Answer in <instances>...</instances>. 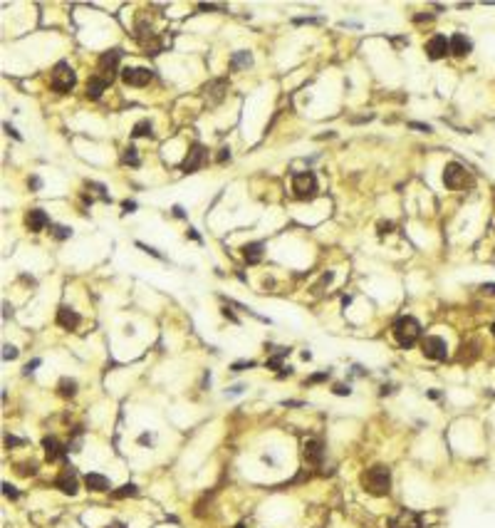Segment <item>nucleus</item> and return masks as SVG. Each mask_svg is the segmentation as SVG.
Listing matches in <instances>:
<instances>
[{"instance_id":"9","label":"nucleus","mask_w":495,"mask_h":528,"mask_svg":"<svg viewBox=\"0 0 495 528\" xmlns=\"http://www.w3.org/2000/svg\"><path fill=\"white\" fill-rule=\"evenodd\" d=\"M443 184H446L448 189H458V186H463V184H466V169H463L458 161L446 164V169H443Z\"/></svg>"},{"instance_id":"24","label":"nucleus","mask_w":495,"mask_h":528,"mask_svg":"<svg viewBox=\"0 0 495 528\" xmlns=\"http://www.w3.org/2000/svg\"><path fill=\"white\" fill-rule=\"evenodd\" d=\"M139 489L134 486V484H124L121 489H117V491H112V499H124V496H134Z\"/></svg>"},{"instance_id":"22","label":"nucleus","mask_w":495,"mask_h":528,"mask_svg":"<svg viewBox=\"0 0 495 528\" xmlns=\"http://www.w3.org/2000/svg\"><path fill=\"white\" fill-rule=\"evenodd\" d=\"M57 389H59V394H62V397H75V392H77V382L64 377V380H59Z\"/></svg>"},{"instance_id":"18","label":"nucleus","mask_w":495,"mask_h":528,"mask_svg":"<svg viewBox=\"0 0 495 528\" xmlns=\"http://www.w3.org/2000/svg\"><path fill=\"white\" fill-rule=\"evenodd\" d=\"M85 484H87L89 491H94V494L109 491V479L102 476V474H87V476H85Z\"/></svg>"},{"instance_id":"36","label":"nucleus","mask_w":495,"mask_h":528,"mask_svg":"<svg viewBox=\"0 0 495 528\" xmlns=\"http://www.w3.org/2000/svg\"><path fill=\"white\" fill-rule=\"evenodd\" d=\"M226 159H231V151H228V149H221V154H218V161H226Z\"/></svg>"},{"instance_id":"17","label":"nucleus","mask_w":495,"mask_h":528,"mask_svg":"<svg viewBox=\"0 0 495 528\" xmlns=\"http://www.w3.org/2000/svg\"><path fill=\"white\" fill-rule=\"evenodd\" d=\"M109 85H112V82H109V80H104L102 75H92V77H89V82H87V97H89V99H99V97H102V92L109 87Z\"/></svg>"},{"instance_id":"13","label":"nucleus","mask_w":495,"mask_h":528,"mask_svg":"<svg viewBox=\"0 0 495 528\" xmlns=\"http://www.w3.org/2000/svg\"><path fill=\"white\" fill-rule=\"evenodd\" d=\"M47 223H50V218H47V213L40 211V208H32V211H28V216H25V226H28V231H32V233L45 231Z\"/></svg>"},{"instance_id":"42","label":"nucleus","mask_w":495,"mask_h":528,"mask_svg":"<svg viewBox=\"0 0 495 528\" xmlns=\"http://www.w3.org/2000/svg\"><path fill=\"white\" fill-rule=\"evenodd\" d=\"M15 444H23V441L15 439V437H8V446H15Z\"/></svg>"},{"instance_id":"46","label":"nucleus","mask_w":495,"mask_h":528,"mask_svg":"<svg viewBox=\"0 0 495 528\" xmlns=\"http://www.w3.org/2000/svg\"><path fill=\"white\" fill-rule=\"evenodd\" d=\"M235 528H245V526H243V523H240V526H235Z\"/></svg>"},{"instance_id":"6","label":"nucleus","mask_w":495,"mask_h":528,"mask_svg":"<svg viewBox=\"0 0 495 528\" xmlns=\"http://www.w3.org/2000/svg\"><path fill=\"white\" fill-rule=\"evenodd\" d=\"M151 77H154V72L149 67H126V70H121V80L129 87H144V85L151 82Z\"/></svg>"},{"instance_id":"31","label":"nucleus","mask_w":495,"mask_h":528,"mask_svg":"<svg viewBox=\"0 0 495 528\" xmlns=\"http://www.w3.org/2000/svg\"><path fill=\"white\" fill-rule=\"evenodd\" d=\"M408 127H411V129H421V132H426V134L431 132V127H429V124H421V122H408Z\"/></svg>"},{"instance_id":"7","label":"nucleus","mask_w":495,"mask_h":528,"mask_svg":"<svg viewBox=\"0 0 495 528\" xmlns=\"http://www.w3.org/2000/svg\"><path fill=\"white\" fill-rule=\"evenodd\" d=\"M205 156H208V151H205L203 144H193V147L188 149V154H186V159H183L181 169H183L186 174H193V171H198V169H201V166L205 164Z\"/></svg>"},{"instance_id":"1","label":"nucleus","mask_w":495,"mask_h":528,"mask_svg":"<svg viewBox=\"0 0 495 528\" xmlns=\"http://www.w3.org/2000/svg\"><path fill=\"white\" fill-rule=\"evenodd\" d=\"M362 486L372 496H386L391 491V471L386 469V466H381V464L367 469L362 474Z\"/></svg>"},{"instance_id":"29","label":"nucleus","mask_w":495,"mask_h":528,"mask_svg":"<svg viewBox=\"0 0 495 528\" xmlns=\"http://www.w3.org/2000/svg\"><path fill=\"white\" fill-rule=\"evenodd\" d=\"M334 394H339V397H349L351 387H349V384H334Z\"/></svg>"},{"instance_id":"45","label":"nucleus","mask_w":495,"mask_h":528,"mask_svg":"<svg viewBox=\"0 0 495 528\" xmlns=\"http://www.w3.org/2000/svg\"><path fill=\"white\" fill-rule=\"evenodd\" d=\"M490 330H493V335H495V323H493V327H490Z\"/></svg>"},{"instance_id":"39","label":"nucleus","mask_w":495,"mask_h":528,"mask_svg":"<svg viewBox=\"0 0 495 528\" xmlns=\"http://www.w3.org/2000/svg\"><path fill=\"white\" fill-rule=\"evenodd\" d=\"M134 208H136V204H134V201H124V211H129V213H131Z\"/></svg>"},{"instance_id":"3","label":"nucleus","mask_w":495,"mask_h":528,"mask_svg":"<svg viewBox=\"0 0 495 528\" xmlns=\"http://www.w3.org/2000/svg\"><path fill=\"white\" fill-rule=\"evenodd\" d=\"M292 191H295V196H297V199H302V201L315 199V196H317V191H320V186H317V176L312 174V171L295 174V176H292Z\"/></svg>"},{"instance_id":"23","label":"nucleus","mask_w":495,"mask_h":528,"mask_svg":"<svg viewBox=\"0 0 495 528\" xmlns=\"http://www.w3.org/2000/svg\"><path fill=\"white\" fill-rule=\"evenodd\" d=\"M131 134H134V137H151V134H154V132H151V122H149V119H142V122H136Z\"/></svg>"},{"instance_id":"27","label":"nucleus","mask_w":495,"mask_h":528,"mask_svg":"<svg viewBox=\"0 0 495 528\" xmlns=\"http://www.w3.org/2000/svg\"><path fill=\"white\" fill-rule=\"evenodd\" d=\"M52 233H55L57 241H64V238L72 236V228H67V226H52Z\"/></svg>"},{"instance_id":"2","label":"nucleus","mask_w":495,"mask_h":528,"mask_svg":"<svg viewBox=\"0 0 495 528\" xmlns=\"http://www.w3.org/2000/svg\"><path fill=\"white\" fill-rule=\"evenodd\" d=\"M391 332H394V340H396V342L406 350V347H413V345H416V340L421 337V325H418L416 318L404 315V318H399V320L394 323Z\"/></svg>"},{"instance_id":"38","label":"nucleus","mask_w":495,"mask_h":528,"mask_svg":"<svg viewBox=\"0 0 495 528\" xmlns=\"http://www.w3.org/2000/svg\"><path fill=\"white\" fill-rule=\"evenodd\" d=\"M5 132H8V134H13V137H15V139H20V134H18V132H15V129H13V127H10V124H5Z\"/></svg>"},{"instance_id":"44","label":"nucleus","mask_w":495,"mask_h":528,"mask_svg":"<svg viewBox=\"0 0 495 528\" xmlns=\"http://www.w3.org/2000/svg\"><path fill=\"white\" fill-rule=\"evenodd\" d=\"M109 528H124V526H121V523H112V526H109Z\"/></svg>"},{"instance_id":"37","label":"nucleus","mask_w":495,"mask_h":528,"mask_svg":"<svg viewBox=\"0 0 495 528\" xmlns=\"http://www.w3.org/2000/svg\"><path fill=\"white\" fill-rule=\"evenodd\" d=\"M10 315H13V308L8 303H3V318H10Z\"/></svg>"},{"instance_id":"26","label":"nucleus","mask_w":495,"mask_h":528,"mask_svg":"<svg viewBox=\"0 0 495 528\" xmlns=\"http://www.w3.org/2000/svg\"><path fill=\"white\" fill-rule=\"evenodd\" d=\"M124 164H131V166H139V156H136V149L129 147L124 151Z\"/></svg>"},{"instance_id":"4","label":"nucleus","mask_w":495,"mask_h":528,"mask_svg":"<svg viewBox=\"0 0 495 528\" xmlns=\"http://www.w3.org/2000/svg\"><path fill=\"white\" fill-rule=\"evenodd\" d=\"M75 85H77L75 70H72L67 62H57V65L52 67V89L59 92V94H64V92H69Z\"/></svg>"},{"instance_id":"25","label":"nucleus","mask_w":495,"mask_h":528,"mask_svg":"<svg viewBox=\"0 0 495 528\" xmlns=\"http://www.w3.org/2000/svg\"><path fill=\"white\" fill-rule=\"evenodd\" d=\"M223 89H226V80H216L210 87H205V92H210L213 99H221L223 97Z\"/></svg>"},{"instance_id":"12","label":"nucleus","mask_w":495,"mask_h":528,"mask_svg":"<svg viewBox=\"0 0 495 528\" xmlns=\"http://www.w3.org/2000/svg\"><path fill=\"white\" fill-rule=\"evenodd\" d=\"M389 528H423V523H421L418 513H413V511H401L399 516H394V518L389 521Z\"/></svg>"},{"instance_id":"34","label":"nucleus","mask_w":495,"mask_h":528,"mask_svg":"<svg viewBox=\"0 0 495 528\" xmlns=\"http://www.w3.org/2000/svg\"><path fill=\"white\" fill-rule=\"evenodd\" d=\"M480 290H483V293H488V295H495V283H483V285H480Z\"/></svg>"},{"instance_id":"21","label":"nucleus","mask_w":495,"mask_h":528,"mask_svg":"<svg viewBox=\"0 0 495 528\" xmlns=\"http://www.w3.org/2000/svg\"><path fill=\"white\" fill-rule=\"evenodd\" d=\"M253 65V55L245 52V50H238L233 57H231V70H240V67H250Z\"/></svg>"},{"instance_id":"33","label":"nucleus","mask_w":495,"mask_h":528,"mask_svg":"<svg viewBox=\"0 0 495 528\" xmlns=\"http://www.w3.org/2000/svg\"><path fill=\"white\" fill-rule=\"evenodd\" d=\"M255 362L253 360H248V362H235L233 365V372H240V370H245V367H253Z\"/></svg>"},{"instance_id":"14","label":"nucleus","mask_w":495,"mask_h":528,"mask_svg":"<svg viewBox=\"0 0 495 528\" xmlns=\"http://www.w3.org/2000/svg\"><path fill=\"white\" fill-rule=\"evenodd\" d=\"M80 313L77 310H72V308H67V305H62L57 310V325L59 327H64V330H75L77 325H80Z\"/></svg>"},{"instance_id":"10","label":"nucleus","mask_w":495,"mask_h":528,"mask_svg":"<svg viewBox=\"0 0 495 528\" xmlns=\"http://www.w3.org/2000/svg\"><path fill=\"white\" fill-rule=\"evenodd\" d=\"M451 52V40H446V35H434L426 42V55L431 60H441Z\"/></svg>"},{"instance_id":"8","label":"nucleus","mask_w":495,"mask_h":528,"mask_svg":"<svg viewBox=\"0 0 495 528\" xmlns=\"http://www.w3.org/2000/svg\"><path fill=\"white\" fill-rule=\"evenodd\" d=\"M121 50L119 47H114V50H109V52H104L102 57H99V75L104 77V80H109L112 82V77H114V72H117V65L119 60H121Z\"/></svg>"},{"instance_id":"11","label":"nucleus","mask_w":495,"mask_h":528,"mask_svg":"<svg viewBox=\"0 0 495 528\" xmlns=\"http://www.w3.org/2000/svg\"><path fill=\"white\" fill-rule=\"evenodd\" d=\"M55 486H57L62 494H69V496H75V494H77V471L72 469V466L62 469V474H59L57 479H55Z\"/></svg>"},{"instance_id":"43","label":"nucleus","mask_w":495,"mask_h":528,"mask_svg":"<svg viewBox=\"0 0 495 528\" xmlns=\"http://www.w3.org/2000/svg\"><path fill=\"white\" fill-rule=\"evenodd\" d=\"M174 216H178V218H183V211H181V206H174Z\"/></svg>"},{"instance_id":"16","label":"nucleus","mask_w":495,"mask_h":528,"mask_svg":"<svg viewBox=\"0 0 495 528\" xmlns=\"http://www.w3.org/2000/svg\"><path fill=\"white\" fill-rule=\"evenodd\" d=\"M470 40H468L463 32H456L453 37H451V55H456V57H466L468 52H470Z\"/></svg>"},{"instance_id":"15","label":"nucleus","mask_w":495,"mask_h":528,"mask_svg":"<svg viewBox=\"0 0 495 528\" xmlns=\"http://www.w3.org/2000/svg\"><path fill=\"white\" fill-rule=\"evenodd\" d=\"M305 459H307V464H322V459H324V446H322L320 439H310L307 444H305Z\"/></svg>"},{"instance_id":"19","label":"nucleus","mask_w":495,"mask_h":528,"mask_svg":"<svg viewBox=\"0 0 495 528\" xmlns=\"http://www.w3.org/2000/svg\"><path fill=\"white\" fill-rule=\"evenodd\" d=\"M42 446H45V456H47V461H57V459L64 456V449L59 446V441L55 439V437H45V439H42Z\"/></svg>"},{"instance_id":"35","label":"nucleus","mask_w":495,"mask_h":528,"mask_svg":"<svg viewBox=\"0 0 495 528\" xmlns=\"http://www.w3.org/2000/svg\"><path fill=\"white\" fill-rule=\"evenodd\" d=\"M327 377H329V372H320V375H312V377H310V384H312V382H322V380H327Z\"/></svg>"},{"instance_id":"32","label":"nucleus","mask_w":495,"mask_h":528,"mask_svg":"<svg viewBox=\"0 0 495 528\" xmlns=\"http://www.w3.org/2000/svg\"><path fill=\"white\" fill-rule=\"evenodd\" d=\"M391 228H394V223H391V221H381V223H379V233H381V236L389 233Z\"/></svg>"},{"instance_id":"5","label":"nucleus","mask_w":495,"mask_h":528,"mask_svg":"<svg viewBox=\"0 0 495 528\" xmlns=\"http://www.w3.org/2000/svg\"><path fill=\"white\" fill-rule=\"evenodd\" d=\"M421 350H423V355H426L429 360H438V362L448 357V345H446V340L438 337V335H429V337L421 342Z\"/></svg>"},{"instance_id":"30","label":"nucleus","mask_w":495,"mask_h":528,"mask_svg":"<svg viewBox=\"0 0 495 528\" xmlns=\"http://www.w3.org/2000/svg\"><path fill=\"white\" fill-rule=\"evenodd\" d=\"M3 494H5L8 499H18V491H15L10 484H3Z\"/></svg>"},{"instance_id":"28","label":"nucleus","mask_w":495,"mask_h":528,"mask_svg":"<svg viewBox=\"0 0 495 528\" xmlns=\"http://www.w3.org/2000/svg\"><path fill=\"white\" fill-rule=\"evenodd\" d=\"M15 357H18L15 345H3V360H15Z\"/></svg>"},{"instance_id":"41","label":"nucleus","mask_w":495,"mask_h":528,"mask_svg":"<svg viewBox=\"0 0 495 528\" xmlns=\"http://www.w3.org/2000/svg\"><path fill=\"white\" fill-rule=\"evenodd\" d=\"M37 365H40V360H32V362H30L28 367H25V372L30 375V372H32V367H37Z\"/></svg>"},{"instance_id":"40","label":"nucleus","mask_w":495,"mask_h":528,"mask_svg":"<svg viewBox=\"0 0 495 528\" xmlns=\"http://www.w3.org/2000/svg\"><path fill=\"white\" fill-rule=\"evenodd\" d=\"M243 389H245V387H243V384H235V387H231V394H240V392H243Z\"/></svg>"},{"instance_id":"20","label":"nucleus","mask_w":495,"mask_h":528,"mask_svg":"<svg viewBox=\"0 0 495 528\" xmlns=\"http://www.w3.org/2000/svg\"><path fill=\"white\" fill-rule=\"evenodd\" d=\"M240 251H243V258H245L250 265L260 263V258H262V243H260V241H255V243H245Z\"/></svg>"}]
</instances>
